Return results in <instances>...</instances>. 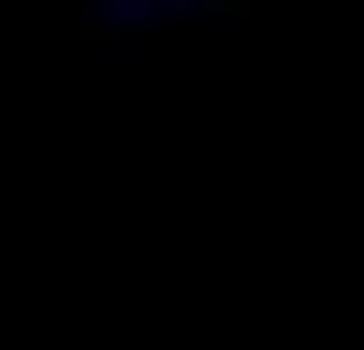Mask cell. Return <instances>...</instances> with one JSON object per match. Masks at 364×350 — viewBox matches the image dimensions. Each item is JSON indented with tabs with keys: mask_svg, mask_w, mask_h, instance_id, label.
<instances>
[{
	"mask_svg": "<svg viewBox=\"0 0 364 350\" xmlns=\"http://www.w3.org/2000/svg\"><path fill=\"white\" fill-rule=\"evenodd\" d=\"M149 13H162V0H108V21L115 27H135V21H149Z\"/></svg>",
	"mask_w": 364,
	"mask_h": 350,
	"instance_id": "1",
	"label": "cell"
},
{
	"mask_svg": "<svg viewBox=\"0 0 364 350\" xmlns=\"http://www.w3.org/2000/svg\"><path fill=\"white\" fill-rule=\"evenodd\" d=\"M81 34H88V40H122V27L108 21V13H88V21H81Z\"/></svg>",
	"mask_w": 364,
	"mask_h": 350,
	"instance_id": "2",
	"label": "cell"
}]
</instances>
